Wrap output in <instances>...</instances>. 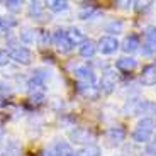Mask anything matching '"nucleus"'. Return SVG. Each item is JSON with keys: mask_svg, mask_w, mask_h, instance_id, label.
<instances>
[{"mask_svg": "<svg viewBox=\"0 0 156 156\" xmlns=\"http://www.w3.org/2000/svg\"><path fill=\"white\" fill-rule=\"evenodd\" d=\"M4 5L10 12H20V9H22V2L20 0H7V2H4Z\"/></svg>", "mask_w": 156, "mask_h": 156, "instance_id": "393cba45", "label": "nucleus"}, {"mask_svg": "<svg viewBox=\"0 0 156 156\" xmlns=\"http://www.w3.org/2000/svg\"><path fill=\"white\" fill-rule=\"evenodd\" d=\"M124 31V22L121 19H110L109 22L105 24V32H110V34H121Z\"/></svg>", "mask_w": 156, "mask_h": 156, "instance_id": "6ab92c4d", "label": "nucleus"}, {"mask_svg": "<svg viewBox=\"0 0 156 156\" xmlns=\"http://www.w3.org/2000/svg\"><path fill=\"white\" fill-rule=\"evenodd\" d=\"M141 53H143V55L144 56H151L153 53H154V46H153V44H144V46L141 48Z\"/></svg>", "mask_w": 156, "mask_h": 156, "instance_id": "c756f323", "label": "nucleus"}, {"mask_svg": "<svg viewBox=\"0 0 156 156\" xmlns=\"http://www.w3.org/2000/svg\"><path fill=\"white\" fill-rule=\"evenodd\" d=\"M144 36H146V39H148L149 44L156 46V26H148L146 31H144Z\"/></svg>", "mask_w": 156, "mask_h": 156, "instance_id": "b1692460", "label": "nucleus"}, {"mask_svg": "<svg viewBox=\"0 0 156 156\" xmlns=\"http://www.w3.org/2000/svg\"><path fill=\"white\" fill-rule=\"evenodd\" d=\"M43 100H44V94H43V92H36V94L31 95V104H34V105H39Z\"/></svg>", "mask_w": 156, "mask_h": 156, "instance_id": "cd10ccee", "label": "nucleus"}, {"mask_svg": "<svg viewBox=\"0 0 156 156\" xmlns=\"http://www.w3.org/2000/svg\"><path fill=\"white\" fill-rule=\"evenodd\" d=\"M76 156H102V148L97 144H87L76 151Z\"/></svg>", "mask_w": 156, "mask_h": 156, "instance_id": "f3484780", "label": "nucleus"}, {"mask_svg": "<svg viewBox=\"0 0 156 156\" xmlns=\"http://www.w3.org/2000/svg\"><path fill=\"white\" fill-rule=\"evenodd\" d=\"M19 39L24 44H32L34 39H36V34H34V31H32L31 27H22L20 32H19Z\"/></svg>", "mask_w": 156, "mask_h": 156, "instance_id": "aec40b11", "label": "nucleus"}, {"mask_svg": "<svg viewBox=\"0 0 156 156\" xmlns=\"http://www.w3.org/2000/svg\"><path fill=\"white\" fill-rule=\"evenodd\" d=\"M2 156H19V146H17L16 143H10Z\"/></svg>", "mask_w": 156, "mask_h": 156, "instance_id": "bb28decb", "label": "nucleus"}, {"mask_svg": "<svg viewBox=\"0 0 156 156\" xmlns=\"http://www.w3.org/2000/svg\"><path fill=\"white\" fill-rule=\"evenodd\" d=\"M156 129V124L153 121L151 117H143L139 119L136 124V127L133 129V133H131V137H133L134 143H139V144H148L149 141H151V136L154 133Z\"/></svg>", "mask_w": 156, "mask_h": 156, "instance_id": "f257e3e1", "label": "nucleus"}, {"mask_svg": "<svg viewBox=\"0 0 156 156\" xmlns=\"http://www.w3.org/2000/svg\"><path fill=\"white\" fill-rule=\"evenodd\" d=\"M5 104H7V100H5V97H2V95H0V107H4Z\"/></svg>", "mask_w": 156, "mask_h": 156, "instance_id": "2f4dec72", "label": "nucleus"}, {"mask_svg": "<svg viewBox=\"0 0 156 156\" xmlns=\"http://www.w3.org/2000/svg\"><path fill=\"white\" fill-rule=\"evenodd\" d=\"M9 61H10L9 53H7V51H4V49H0V66H5Z\"/></svg>", "mask_w": 156, "mask_h": 156, "instance_id": "c85d7f7f", "label": "nucleus"}, {"mask_svg": "<svg viewBox=\"0 0 156 156\" xmlns=\"http://www.w3.org/2000/svg\"><path fill=\"white\" fill-rule=\"evenodd\" d=\"M29 16L34 17V19H39V17H43V12H44V5L41 2H31L29 4Z\"/></svg>", "mask_w": 156, "mask_h": 156, "instance_id": "412c9836", "label": "nucleus"}, {"mask_svg": "<svg viewBox=\"0 0 156 156\" xmlns=\"http://www.w3.org/2000/svg\"><path fill=\"white\" fill-rule=\"evenodd\" d=\"M68 7H70V4H68L66 0H53V2L48 4V9L51 12H65Z\"/></svg>", "mask_w": 156, "mask_h": 156, "instance_id": "4be33fe9", "label": "nucleus"}, {"mask_svg": "<svg viewBox=\"0 0 156 156\" xmlns=\"http://www.w3.org/2000/svg\"><path fill=\"white\" fill-rule=\"evenodd\" d=\"M105 139L109 141L110 144H121L122 141L126 139V129L121 127V126L109 127L105 131Z\"/></svg>", "mask_w": 156, "mask_h": 156, "instance_id": "9d476101", "label": "nucleus"}, {"mask_svg": "<svg viewBox=\"0 0 156 156\" xmlns=\"http://www.w3.org/2000/svg\"><path fill=\"white\" fill-rule=\"evenodd\" d=\"M66 36L68 39H70V43L73 44V46H76V44H82L83 41H85V34H83L82 29H78V27H70L66 31Z\"/></svg>", "mask_w": 156, "mask_h": 156, "instance_id": "dca6fc26", "label": "nucleus"}, {"mask_svg": "<svg viewBox=\"0 0 156 156\" xmlns=\"http://www.w3.org/2000/svg\"><path fill=\"white\" fill-rule=\"evenodd\" d=\"M119 41L114 36H102L97 41V49L100 51L102 55H114L119 49Z\"/></svg>", "mask_w": 156, "mask_h": 156, "instance_id": "39448f33", "label": "nucleus"}, {"mask_svg": "<svg viewBox=\"0 0 156 156\" xmlns=\"http://www.w3.org/2000/svg\"><path fill=\"white\" fill-rule=\"evenodd\" d=\"M134 114H144L146 117H151L156 115V102L153 100H148V98H143V100H139L136 104V107H134Z\"/></svg>", "mask_w": 156, "mask_h": 156, "instance_id": "1a4fd4ad", "label": "nucleus"}, {"mask_svg": "<svg viewBox=\"0 0 156 156\" xmlns=\"http://www.w3.org/2000/svg\"><path fill=\"white\" fill-rule=\"evenodd\" d=\"M4 136V127H2V124H0V137Z\"/></svg>", "mask_w": 156, "mask_h": 156, "instance_id": "473e14b6", "label": "nucleus"}, {"mask_svg": "<svg viewBox=\"0 0 156 156\" xmlns=\"http://www.w3.org/2000/svg\"><path fill=\"white\" fill-rule=\"evenodd\" d=\"M137 66V59L133 56H122L115 61V68L119 71H133Z\"/></svg>", "mask_w": 156, "mask_h": 156, "instance_id": "4468645a", "label": "nucleus"}, {"mask_svg": "<svg viewBox=\"0 0 156 156\" xmlns=\"http://www.w3.org/2000/svg\"><path fill=\"white\" fill-rule=\"evenodd\" d=\"M144 153H146V156H156V136L146 144Z\"/></svg>", "mask_w": 156, "mask_h": 156, "instance_id": "a878e982", "label": "nucleus"}, {"mask_svg": "<svg viewBox=\"0 0 156 156\" xmlns=\"http://www.w3.org/2000/svg\"><path fill=\"white\" fill-rule=\"evenodd\" d=\"M115 156H126V154H115Z\"/></svg>", "mask_w": 156, "mask_h": 156, "instance_id": "f704fd0d", "label": "nucleus"}, {"mask_svg": "<svg viewBox=\"0 0 156 156\" xmlns=\"http://www.w3.org/2000/svg\"><path fill=\"white\" fill-rule=\"evenodd\" d=\"M139 46H141V41H139V37H137L136 34H129L127 37L122 41V44H121L122 51H124V53H127V55L136 53V51L139 49Z\"/></svg>", "mask_w": 156, "mask_h": 156, "instance_id": "ddd939ff", "label": "nucleus"}, {"mask_svg": "<svg viewBox=\"0 0 156 156\" xmlns=\"http://www.w3.org/2000/svg\"><path fill=\"white\" fill-rule=\"evenodd\" d=\"M51 43L56 46V49L59 51V53H70L71 49H73V44L70 43V39H68L66 36V31H61V29H58V31L53 32V39H51Z\"/></svg>", "mask_w": 156, "mask_h": 156, "instance_id": "20e7f679", "label": "nucleus"}, {"mask_svg": "<svg viewBox=\"0 0 156 156\" xmlns=\"http://www.w3.org/2000/svg\"><path fill=\"white\" fill-rule=\"evenodd\" d=\"M73 76L76 78L80 83H92V85H95V80H97L95 71L92 70V68H88L87 65H80V66L75 68Z\"/></svg>", "mask_w": 156, "mask_h": 156, "instance_id": "0eeeda50", "label": "nucleus"}, {"mask_svg": "<svg viewBox=\"0 0 156 156\" xmlns=\"http://www.w3.org/2000/svg\"><path fill=\"white\" fill-rule=\"evenodd\" d=\"M97 12V7L94 4H83L82 7L78 9V17L82 20H88L94 17V14Z\"/></svg>", "mask_w": 156, "mask_h": 156, "instance_id": "a211bd4d", "label": "nucleus"}, {"mask_svg": "<svg viewBox=\"0 0 156 156\" xmlns=\"http://www.w3.org/2000/svg\"><path fill=\"white\" fill-rule=\"evenodd\" d=\"M9 56H10V59H14V61L19 63V65H24V66L31 65L32 59H34L32 51L29 49V48H24V46H16V48H12L10 53H9Z\"/></svg>", "mask_w": 156, "mask_h": 156, "instance_id": "7ed1b4c3", "label": "nucleus"}, {"mask_svg": "<svg viewBox=\"0 0 156 156\" xmlns=\"http://www.w3.org/2000/svg\"><path fill=\"white\" fill-rule=\"evenodd\" d=\"M51 39H53V37L49 36V32L44 31V29H41L39 32H36V41L39 43V46H41V48H46L48 44H49Z\"/></svg>", "mask_w": 156, "mask_h": 156, "instance_id": "5701e85b", "label": "nucleus"}, {"mask_svg": "<svg viewBox=\"0 0 156 156\" xmlns=\"http://www.w3.org/2000/svg\"><path fill=\"white\" fill-rule=\"evenodd\" d=\"M141 83L144 87L156 85V63L143 68V71H141Z\"/></svg>", "mask_w": 156, "mask_h": 156, "instance_id": "9b49d317", "label": "nucleus"}, {"mask_svg": "<svg viewBox=\"0 0 156 156\" xmlns=\"http://www.w3.org/2000/svg\"><path fill=\"white\" fill-rule=\"evenodd\" d=\"M0 29H2V19H0Z\"/></svg>", "mask_w": 156, "mask_h": 156, "instance_id": "72a5a7b5", "label": "nucleus"}, {"mask_svg": "<svg viewBox=\"0 0 156 156\" xmlns=\"http://www.w3.org/2000/svg\"><path fill=\"white\" fill-rule=\"evenodd\" d=\"M80 56H83V58H92V56L97 53V43H95L94 39H85L82 44H80Z\"/></svg>", "mask_w": 156, "mask_h": 156, "instance_id": "2eb2a0df", "label": "nucleus"}, {"mask_svg": "<svg viewBox=\"0 0 156 156\" xmlns=\"http://www.w3.org/2000/svg\"><path fill=\"white\" fill-rule=\"evenodd\" d=\"M46 156H76V153L71 149L68 141L56 139L55 143L46 149Z\"/></svg>", "mask_w": 156, "mask_h": 156, "instance_id": "f03ea898", "label": "nucleus"}, {"mask_svg": "<svg viewBox=\"0 0 156 156\" xmlns=\"http://www.w3.org/2000/svg\"><path fill=\"white\" fill-rule=\"evenodd\" d=\"M70 139L76 144H92V141H94V134L92 131H88L87 127H75L70 131Z\"/></svg>", "mask_w": 156, "mask_h": 156, "instance_id": "423d86ee", "label": "nucleus"}, {"mask_svg": "<svg viewBox=\"0 0 156 156\" xmlns=\"http://www.w3.org/2000/svg\"><path fill=\"white\" fill-rule=\"evenodd\" d=\"M117 85V73L114 70H105L102 73V78H100V88L102 92H105V94H110Z\"/></svg>", "mask_w": 156, "mask_h": 156, "instance_id": "6e6552de", "label": "nucleus"}, {"mask_svg": "<svg viewBox=\"0 0 156 156\" xmlns=\"http://www.w3.org/2000/svg\"><path fill=\"white\" fill-rule=\"evenodd\" d=\"M0 92H7V94H12V87L9 82L5 80H0Z\"/></svg>", "mask_w": 156, "mask_h": 156, "instance_id": "7c9ffc66", "label": "nucleus"}, {"mask_svg": "<svg viewBox=\"0 0 156 156\" xmlns=\"http://www.w3.org/2000/svg\"><path fill=\"white\" fill-rule=\"evenodd\" d=\"M76 92L82 97H85V98H88V100H95V98L98 97V88L95 85H92V83H78L76 85Z\"/></svg>", "mask_w": 156, "mask_h": 156, "instance_id": "f8f14e48", "label": "nucleus"}]
</instances>
